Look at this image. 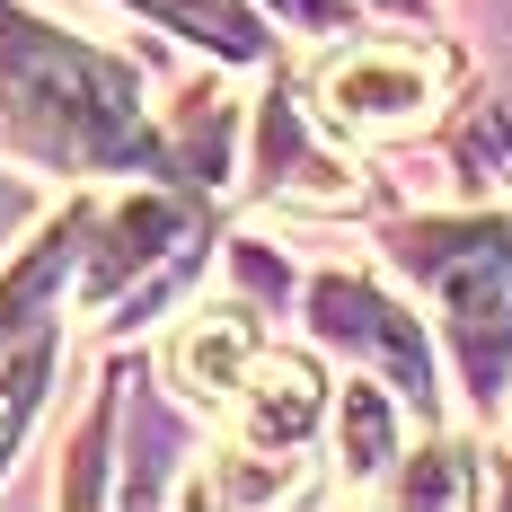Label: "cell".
Here are the masks:
<instances>
[{"label": "cell", "instance_id": "12", "mask_svg": "<svg viewBox=\"0 0 512 512\" xmlns=\"http://www.w3.org/2000/svg\"><path fill=\"white\" fill-rule=\"evenodd\" d=\"M389 9H415V0H389Z\"/></svg>", "mask_w": 512, "mask_h": 512}, {"label": "cell", "instance_id": "4", "mask_svg": "<svg viewBox=\"0 0 512 512\" xmlns=\"http://www.w3.org/2000/svg\"><path fill=\"white\" fill-rule=\"evenodd\" d=\"M309 318H318L327 345H354L362 362H380L398 398L433 407V345H424V327H415L389 292H371L354 274H318V283H309Z\"/></svg>", "mask_w": 512, "mask_h": 512}, {"label": "cell", "instance_id": "7", "mask_svg": "<svg viewBox=\"0 0 512 512\" xmlns=\"http://www.w3.org/2000/svg\"><path fill=\"white\" fill-rule=\"evenodd\" d=\"M80 265H89V204L62 212L45 239L27 248V265L0 283V345H9V336H27V327H45V309L62 301V283H71Z\"/></svg>", "mask_w": 512, "mask_h": 512}, {"label": "cell", "instance_id": "10", "mask_svg": "<svg viewBox=\"0 0 512 512\" xmlns=\"http://www.w3.org/2000/svg\"><path fill=\"white\" fill-rule=\"evenodd\" d=\"M45 380H53V336H27L18 362L0 371V468H9V451H18L27 415H36V398H45Z\"/></svg>", "mask_w": 512, "mask_h": 512}, {"label": "cell", "instance_id": "1", "mask_svg": "<svg viewBox=\"0 0 512 512\" xmlns=\"http://www.w3.org/2000/svg\"><path fill=\"white\" fill-rule=\"evenodd\" d=\"M0 133L62 168H106V159H151L142 133V80L115 53L80 45L62 27H36L0 9Z\"/></svg>", "mask_w": 512, "mask_h": 512}, {"label": "cell", "instance_id": "3", "mask_svg": "<svg viewBox=\"0 0 512 512\" xmlns=\"http://www.w3.org/2000/svg\"><path fill=\"white\" fill-rule=\"evenodd\" d=\"M442 80L451 62L424 45H354L318 71V115L345 133H407L442 106Z\"/></svg>", "mask_w": 512, "mask_h": 512}, {"label": "cell", "instance_id": "11", "mask_svg": "<svg viewBox=\"0 0 512 512\" xmlns=\"http://www.w3.org/2000/svg\"><path fill=\"white\" fill-rule=\"evenodd\" d=\"M460 495H468V451H451V442L424 451V468L407 477V504H460Z\"/></svg>", "mask_w": 512, "mask_h": 512}, {"label": "cell", "instance_id": "2", "mask_svg": "<svg viewBox=\"0 0 512 512\" xmlns=\"http://www.w3.org/2000/svg\"><path fill=\"white\" fill-rule=\"evenodd\" d=\"M398 265L442 301V327L460 345L468 389L495 407L512 371V212L486 221H415L398 230Z\"/></svg>", "mask_w": 512, "mask_h": 512}, {"label": "cell", "instance_id": "6", "mask_svg": "<svg viewBox=\"0 0 512 512\" xmlns=\"http://www.w3.org/2000/svg\"><path fill=\"white\" fill-rule=\"evenodd\" d=\"M248 362H256L248 309H204V318H186V327H177V345H168V380H177L186 398L221 407V398H239Z\"/></svg>", "mask_w": 512, "mask_h": 512}, {"label": "cell", "instance_id": "5", "mask_svg": "<svg viewBox=\"0 0 512 512\" xmlns=\"http://www.w3.org/2000/svg\"><path fill=\"white\" fill-rule=\"evenodd\" d=\"M239 433H248V451H301L309 433H318V415H327V380H318V362L309 354H256L248 380H239Z\"/></svg>", "mask_w": 512, "mask_h": 512}, {"label": "cell", "instance_id": "8", "mask_svg": "<svg viewBox=\"0 0 512 512\" xmlns=\"http://www.w3.org/2000/svg\"><path fill=\"white\" fill-rule=\"evenodd\" d=\"M336 460H345V477H380L398 460V389H380V380L345 389V407H336Z\"/></svg>", "mask_w": 512, "mask_h": 512}, {"label": "cell", "instance_id": "9", "mask_svg": "<svg viewBox=\"0 0 512 512\" xmlns=\"http://www.w3.org/2000/svg\"><path fill=\"white\" fill-rule=\"evenodd\" d=\"M133 9H151L159 27H177V36L212 45L221 62H256V53H265V27H256L248 0H133Z\"/></svg>", "mask_w": 512, "mask_h": 512}]
</instances>
